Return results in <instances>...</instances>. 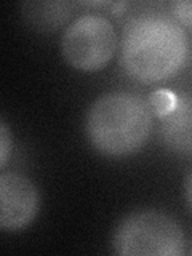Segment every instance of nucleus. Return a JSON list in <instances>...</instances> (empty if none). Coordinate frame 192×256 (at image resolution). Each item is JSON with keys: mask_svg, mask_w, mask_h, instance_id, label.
Instances as JSON below:
<instances>
[{"mask_svg": "<svg viewBox=\"0 0 192 256\" xmlns=\"http://www.w3.org/2000/svg\"><path fill=\"white\" fill-rule=\"evenodd\" d=\"M189 42L182 26L165 16H141L126 24L120 62L130 77L156 84L173 77L186 64Z\"/></svg>", "mask_w": 192, "mask_h": 256, "instance_id": "f257e3e1", "label": "nucleus"}, {"mask_svg": "<svg viewBox=\"0 0 192 256\" xmlns=\"http://www.w3.org/2000/svg\"><path fill=\"white\" fill-rule=\"evenodd\" d=\"M152 112L141 96L112 92L100 96L85 117V134L106 157H126L146 146L152 133Z\"/></svg>", "mask_w": 192, "mask_h": 256, "instance_id": "f03ea898", "label": "nucleus"}, {"mask_svg": "<svg viewBox=\"0 0 192 256\" xmlns=\"http://www.w3.org/2000/svg\"><path fill=\"white\" fill-rule=\"evenodd\" d=\"M112 250L122 256H181L186 238L172 216L157 210L134 212L112 234Z\"/></svg>", "mask_w": 192, "mask_h": 256, "instance_id": "7ed1b4c3", "label": "nucleus"}, {"mask_svg": "<svg viewBox=\"0 0 192 256\" xmlns=\"http://www.w3.org/2000/svg\"><path fill=\"white\" fill-rule=\"evenodd\" d=\"M117 50V34L102 14L85 13L72 21L61 38V52L72 68L94 72L106 68Z\"/></svg>", "mask_w": 192, "mask_h": 256, "instance_id": "20e7f679", "label": "nucleus"}, {"mask_svg": "<svg viewBox=\"0 0 192 256\" xmlns=\"http://www.w3.org/2000/svg\"><path fill=\"white\" fill-rule=\"evenodd\" d=\"M40 208V194L28 176L16 172L0 174V228L21 230L36 220Z\"/></svg>", "mask_w": 192, "mask_h": 256, "instance_id": "39448f33", "label": "nucleus"}, {"mask_svg": "<svg viewBox=\"0 0 192 256\" xmlns=\"http://www.w3.org/2000/svg\"><path fill=\"white\" fill-rule=\"evenodd\" d=\"M158 138L170 152L192 157V93L178 94L174 108L160 117Z\"/></svg>", "mask_w": 192, "mask_h": 256, "instance_id": "423d86ee", "label": "nucleus"}, {"mask_svg": "<svg viewBox=\"0 0 192 256\" xmlns=\"http://www.w3.org/2000/svg\"><path fill=\"white\" fill-rule=\"evenodd\" d=\"M72 8L69 2H28L22 4V16L38 30H54L69 20Z\"/></svg>", "mask_w": 192, "mask_h": 256, "instance_id": "0eeeda50", "label": "nucleus"}, {"mask_svg": "<svg viewBox=\"0 0 192 256\" xmlns=\"http://www.w3.org/2000/svg\"><path fill=\"white\" fill-rule=\"evenodd\" d=\"M176 98H178V94H174L172 92L157 90L149 96V106H150L152 112H154L156 116H158V118H160V117L166 116L168 112L174 108Z\"/></svg>", "mask_w": 192, "mask_h": 256, "instance_id": "6e6552de", "label": "nucleus"}, {"mask_svg": "<svg viewBox=\"0 0 192 256\" xmlns=\"http://www.w3.org/2000/svg\"><path fill=\"white\" fill-rule=\"evenodd\" d=\"M172 13L176 22L182 24L192 30V0H178V2L170 4Z\"/></svg>", "mask_w": 192, "mask_h": 256, "instance_id": "1a4fd4ad", "label": "nucleus"}, {"mask_svg": "<svg viewBox=\"0 0 192 256\" xmlns=\"http://www.w3.org/2000/svg\"><path fill=\"white\" fill-rule=\"evenodd\" d=\"M12 154V136L8 132L5 120L0 124V168H5L8 157Z\"/></svg>", "mask_w": 192, "mask_h": 256, "instance_id": "9d476101", "label": "nucleus"}, {"mask_svg": "<svg viewBox=\"0 0 192 256\" xmlns=\"http://www.w3.org/2000/svg\"><path fill=\"white\" fill-rule=\"evenodd\" d=\"M184 197H186V202L192 210V170L188 173L186 180H184Z\"/></svg>", "mask_w": 192, "mask_h": 256, "instance_id": "9b49d317", "label": "nucleus"}, {"mask_svg": "<svg viewBox=\"0 0 192 256\" xmlns=\"http://www.w3.org/2000/svg\"><path fill=\"white\" fill-rule=\"evenodd\" d=\"M189 253H190V254H192V248H190V252H189Z\"/></svg>", "mask_w": 192, "mask_h": 256, "instance_id": "f8f14e48", "label": "nucleus"}]
</instances>
